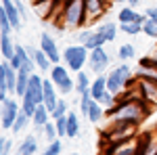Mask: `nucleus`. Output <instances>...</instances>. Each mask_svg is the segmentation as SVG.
<instances>
[{
	"label": "nucleus",
	"instance_id": "nucleus-16",
	"mask_svg": "<svg viewBox=\"0 0 157 155\" xmlns=\"http://www.w3.org/2000/svg\"><path fill=\"white\" fill-rule=\"evenodd\" d=\"M27 50H29V55L36 61V67H40L42 72H50V69H52V61L48 59V55H46L42 48H32L27 44Z\"/></svg>",
	"mask_w": 157,
	"mask_h": 155
},
{
	"label": "nucleus",
	"instance_id": "nucleus-37",
	"mask_svg": "<svg viewBox=\"0 0 157 155\" xmlns=\"http://www.w3.org/2000/svg\"><path fill=\"white\" fill-rule=\"evenodd\" d=\"M55 124H57V132H59V138H61V136H67V115H63V118L55 119Z\"/></svg>",
	"mask_w": 157,
	"mask_h": 155
},
{
	"label": "nucleus",
	"instance_id": "nucleus-29",
	"mask_svg": "<svg viewBox=\"0 0 157 155\" xmlns=\"http://www.w3.org/2000/svg\"><path fill=\"white\" fill-rule=\"evenodd\" d=\"M29 115L25 113V111H19V115H17V119H15V126H13V132L15 134H19V132L25 130V126H27V122H29Z\"/></svg>",
	"mask_w": 157,
	"mask_h": 155
},
{
	"label": "nucleus",
	"instance_id": "nucleus-14",
	"mask_svg": "<svg viewBox=\"0 0 157 155\" xmlns=\"http://www.w3.org/2000/svg\"><path fill=\"white\" fill-rule=\"evenodd\" d=\"M27 99H32L34 103H44V80L36 76V73H32V80H29V88H27V92H25Z\"/></svg>",
	"mask_w": 157,
	"mask_h": 155
},
{
	"label": "nucleus",
	"instance_id": "nucleus-35",
	"mask_svg": "<svg viewBox=\"0 0 157 155\" xmlns=\"http://www.w3.org/2000/svg\"><path fill=\"white\" fill-rule=\"evenodd\" d=\"M36 107H38V103H34L32 99H27V96H23V99H21V111H25V113H27L29 118L34 115Z\"/></svg>",
	"mask_w": 157,
	"mask_h": 155
},
{
	"label": "nucleus",
	"instance_id": "nucleus-36",
	"mask_svg": "<svg viewBox=\"0 0 157 155\" xmlns=\"http://www.w3.org/2000/svg\"><path fill=\"white\" fill-rule=\"evenodd\" d=\"M61 149H63V145H61V138H57V141H52V143L42 151V155H59Z\"/></svg>",
	"mask_w": 157,
	"mask_h": 155
},
{
	"label": "nucleus",
	"instance_id": "nucleus-26",
	"mask_svg": "<svg viewBox=\"0 0 157 155\" xmlns=\"http://www.w3.org/2000/svg\"><path fill=\"white\" fill-rule=\"evenodd\" d=\"M97 29L101 32V34H103V36H105V40H107V42H113V40H115V36H117V25L111 23V21H105V23H101Z\"/></svg>",
	"mask_w": 157,
	"mask_h": 155
},
{
	"label": "nucleus",
	"instance_id": "nucleus-31",
	"mask_svg": "<svg viewBox=\"0 0 157 155\" xmlns=\"http://www.w3.org/2000/svg\"><path fill=\"white\" fill-rule=\"evenodd\" d=\"M117 57H120L121 61H130L136 57V50H134L132 44H121L120 50H117Z\"/></svg>",
	"mask_w": 157,
	"mask_h": 155
},
{
	"label": "nucleus",
	"instance_id": "nucleus-11",
	"mask_svg": "<svg viewBox=\"0 0 157 155\" xmlns=\"http://www.w3.org/2000/svg\"><path fill=\"white\" fill-rule=\"evenodd\" d=\"M19 111H21V109L17 105V101H13V99H6V101L2 103V130H13Z\"/></svg>",
	"mask_w": 157,
	"mask_h": 155
},
{
	"label": "nucleus",
	"instance_id": "nucleus-38",
	"mask_svg": "<svg viewBox=\"0 0 157 155\" xmlns=\"http://www.w3.org/2000/svg\"><path fill=\"white\" fill-rule=\"evenodd\" d=\"M11 147H13L11 138H6V136L0 138V155H9V153H11Z\"/></svg>",
	"mask_w": 157,
	"mask_h": 155
},
{
	"label": "nucleus",
	"instance_id": "nucleus-13",
	"mask_svg": "<svg viewBox=\"0 0 157 155\" xmlns=\"http://www.w3.org/2000/svg\"><path fill=\"white\" fill-rule=\"evenodd\" d=\"M40 48L48 55V59L52 63H59L63 59V52H59V46H57V42H55V38L50 36V34H42L40 36Z\"/></svg>",
	"mask_w": 157,
	"mask_h": 155
},
{
	"label": "nucleus",
	"instance_id": "nucleus-1",
	"mask_svg": "<svg viewBox=\"0 0 157 155\" xmlns=\"http://www.w3.org/2000/svg\"><path fill=\"white\" fill-rule=\"evenodd\" d=\"M57 27H63L65 32L67 29H78L86 25V4L84 0H65L63 6H61L59 15L55 19Z\"/></svg>",
	"mask_w": 157,
	"mask_h": 155
},
{
	"label": "nucleus",
	"instance_id": "nucleus-27",
	"mask_svg": "<svg viewBox=\"0 0 157 155\" xmlns=\"http://www.w3.org/2000/svg\"><path fill=\"white\" fill-rule=\"evenodd\" d=\"M38 151V141L36 136H25V141L19 147V155H34Z\"/></svg>",
	"mask_w": 157,
	"mask_h": 155
},
{
	"label": "nucleus",
	"instance_id": "nucleus-17",
	"mask_svg": "<svg viewBox=\"0 0 157 155\" xmlns=\"http://www.w3.org/2000/svg\"><path fill=\"white\" fill-rule=\"evenodd\" d=\"M107 76H97V80H92V86H90V95H92V99L94 101H103V96L107 95Z\"/></svg>",
	"mask_w": 157,
	"mask_h": 155
},
{
	"label": "nucleus",
	"instance_id": "nucleus-21",
	"mask_svg": "<svg viewBox=\"0 0 157 155\" xmlns=\"http://www.w3.org/2000/svg\"><path fill=\"white\" fill-rule=\"evenodd\" d=\"M153 136H155V132H143V134H138V145H136V153L134 155H149Z\"/></svg>",
	"mask_w": 157,
	"mask_h": 155
},
{
	"label": "nucleus",
	"instance_id": "nucleus-40",
	"mask_svg": "<svg viewBox=\"0 0 157 155\" xmlns=\"http://www.w3.org/2000/svg\"><path fill=\"white\" fill-rule=\"evenodd\" d=\"M145 15H147V17H155V19H157V6H151V9H147Z\"/></svg>",
	"mask_w": 157,
	"mask_h": 155
},
{
	"label": "nucleus",
	"instance_id": "nucleus-9",
	"mask_svg": "<svg viewBox=\"0 0 157 155\" xmlns=\"http://www.w3.org/2000/svg\"><path fill=\"white\" fill-rule=\"evenodd\" d=\"M132 84L136 88V92L143 96L147 103H151L155 107L157 105V82H151V80H145V78H136Z\"/></svg>",
	"mask_w": 157,
	"mask_h": 155
},
{
	"label": "nucleus",
	"instance_id": "nucleus-18",
	"mask_svg": "<svg viewBox=\"0 0 157 155\" xmlns=\"http://www.w3.org/2000/svg\"><path fill=\"white\" fill-rule=\"evenodd\" d=\"M117 19H120V23H132V21H136V23H143L147 19V15H140V13L134 11V6H124L120 13H117Z\"/></svg>",
	"mask_w": 157,
	"mask_h": 155
},
{
	"label": "nucleus",
	"instance_id": "nucleus-20",
	"mask_svg": "<svg viewBox=\"0 0 157 155\" xmlns=\"http://www.w3.org/2000/svg\"><path fill=\"white\" fill-rule=\"evenodd\" d=\"M50 119H52L50 118V109L46 107L44 103H40L36 107V111H34V115H32V122L36 124L38 128H44V124H48Z\"/></svg>",
	"mask_w": 157,
	"mask_h": 155
},
{
	"label": "nucleus",
	"instance_id": "nucleus-12",
	"mask_svg": "<svg viewBox=\"0 0 157 155\" xmlns=\"http://www.w3.org/2000/svg\"><path fill=\"white\" fill-rule=\"evenodd\" d=\"M84 4H86V23H97L107 9V0H84Z\"/></svg>",
	"mask_w": 157,
	"mask_h": 155
},
{
	"label": "nucleus",
	"instance_id": "nucleus-19",
	"mask_svg": "<svg viewBox=\"0 0 157 155\" xmlns=\"http://www.w3.org/2000/svg\"><path fill=\"white\" fill-rule=\"evenodd\" d=\"M29 80H32V72H27V69H19L17 72V90H15V96L23 99L27 88H29Z\"/></svg>",
	"mask_w": 157,
	"mask_h": 155
},
{
	"label": "nucleus",
	"instance_id": "nucleus-32",
	"mask_svg": "<svg viewBox=\"0 0 157 155\" xmlns=\"http://www.w3.org/2000/svg\"><path fill=\"white\" fill-rule=\"evenodd\" d=\"M44 136H46L48 143H52V141L59 138V132H57V124H55V119L48 122V124H44Z\"/></svg>",
	"mask_w": 157,
	"mask_h": 155
},
{
	"label": "nucleus",
	"instance_id": "nucleus-22",
	"mask_svg": "<svg viewBox=\"0 0 157 155\" xmlns=\"http://www.w3.org/2000/svg\"><path fill=\"white\" fill-rule=\"evenodd\" d=\"M0 52L6 61H11L15 57V42L11 40V34H2L0 36Z\"/></svg>",
	"mask_w": 157,
	"mask_h": 155
},
{
	"label": "nucleus",
	"instance_id": "nucleus-28",
	"mask_svg": "<svg viewBox=\"0 0 157 155\" xmlns=\"http://www.w3.org/2000/svg\"><path fill=\"white\" fill-rule=\"evenodd\" d=\"M143 34L157 40V19L155 17H147L145 21H143Z\"/></svg>",
	"mask_w": 157,
	"mask_h": 155
},
{
	"label": "nucleus",
	"instance_id": "nucleus-6",
	"mask_svg": "<svg viewBox=\"0 0 157 155\" xmlns=\"http://www.w3.org/2000/svg\"><path fill=\"white\" fill-rule=\"evenodd\" d=\"M136 145H138V134L134 138H128V141L101 145V155H134L136 153Z\"/></svg>",
	"mask_w": 157,
	"mask_h": 155
},
{
	"label": "nucleus",
	"instance_id": "nucleus-3",
	"mask_svg": "<svg viewBox=\"0 0 157 155\" xmlns=\"http://www.w3.org/2000/svg\"><path fill=\"white\" fill-rule=\"evenodd\" d=\"M132 82V69L126 61H121V65L113 67L107 76V88L109 92H113L115 96H120Z\"/></svg>",
	"mask_w": 157,
	"mask_h": 155
},
{
	"label": "nucleus",
	"instance_id": "nucleus-4",
	"mask_svg": "<svg viewBox=\"0 0 157 155\" xmlns=\"http://www.w3.org/2000/svg\"><path fill=\"white\" fill-rule=\"evenodd\" d=\"M88 57H90V50H88L84 44H73V46H67L63 50V61H65V65L75 73L82 72L84 65H88Z\"/></svg>",
	"mask_w": 157,
	"mask_h": 155
},
{
	"label": "nucleus",
	"instance_id": "nucleus-10",
	"mask_svg": "<svg viewBox=\"0 0 157 155\" xmlns=\"http://www.w3.org/2000/svg\"><path fill=\"white\" fill-rule=\"evenodd\" d=\"M78 42H80V44H84L88 50H94V48L105 46V44H107L105 36L98 32L97 27H94V29H82V32L78 34Z\"/></svg>",
	"mask_w": 157,
	"mask_h": 155
},
{
	"label": "nucleus",
	"instance_id": "nucleus-5",
	"mask_svg": "<svg viewBox=\"0 0 157 155\" xmlns=\"http://www.w3.org/2000/svg\"><path fill=\"white\" fill-rule=\"evenodd\" d=\"M69 72L71 69L67 65H59V63H55L52 69H50V80H52V84L57 86V90L61 95H69V92L75 90V80H71Z\"/></svg>",
	"mask_w": 157,
	"mask_h": 155
},
{
	"label": "nucleus",
	"instance_id": "nucleus-8",
	"mask_svg": "<svg viewBox=\"0 0 157 155\" xmlns=\"http://www.w3.org/2000/svg\"><path fill=\"white\" fill-rule=\"evenodd\" d=\"M109 63H111V57H109V52L105 50L103 46L94 48V50H90V57H88V65H90V69L101 76V73L107 72Z\"/></svg>",
	"mask_w": 157,
	"mask_h": 155
},
{
	"label": "nucleus",
	"instance_id": "nucleus-41",
	"mask_svg": "<svg viewBox=\"0 0 157 155\" xmlns=\"http://www.w3.org/2000/svg\"><path fill=\"white\" fill-rule=\"evenodd\" d=\"M151 57H153V59H155V61H157V46H155V48H153V52H151Z\"/></svg>",
	"mask_w": 157,
	"mask_h": 155
},
{
	"label": "nucleus",
	"instance_id": "nucleus-24",
	"mask_svg": "<svg viewBox=\"0 0 157 155\" xmlns=\"http://www.w3.org/2000/svg\"><path fill=\"white\" fill-rule=\"evenodd\" d=\"M86 118L90 119L92 124H98L101 119L105 118V111H103V105H101L98 101H94V99H92L90 107H88V111H86Z\"/></svg>",
	"mask_w": 157,
	"mask_h": 155
},
{
	"label": "nucleus",
	"instance_id": "nucleus-30",
	"mask_svg": "<svg viewBox=\"0 0 157 155\" xmlns=\"http://www.w3.org/2000/svg\"><path fill=\"white\" fill-rule=\"evenodd\" d=\"M120 29L124 34H128V36H136V34L143 32V23H136V21H132V23H120Z\"/></svg>",
	"mask_w": 157,
	"mask_h": 155
},
{
	"label": "nucleus",
	"instance_id": "nucleus-39",
	"mask_svg": "<svg viewBox=\"0 0 157 155\" xmlns=\"http://www.w3.org/2000/svg\"><path fill=\"white\" fill-rule=\"evenodd\" d=\"M9 63H11V65L15 67V69H17V72H19V69H23V61H21V57H19L17 52H15V57H13Z\"/></svg>",
	"mask_w": 157,
	"mask_h": 155
},
{
	"label": "nucleus",
	"instance_id": "nucleus-43",
	"mask_svg": "<svg viewBox=\"0 0 157 155\" xmlns=\"http://www.w3.org/2000/svg\"><path fill=\"white\" fill-rule=\"evenodd\" d=\"M17 155H19V153H17Z\"/></svg>",
	"mask_w": 157,
	"mask_h": 155
},
{
	"label": "nucleus",
	"instance_id": "nucleus-34",
	"mask_svg": "<svg viewBox=\"0 0 157 155\" xmlns=\"http://www.w3.org/2000/svg\"><path fill=\"white\" fill-rule=\"evenodd\" d=\"M11 29H15V27H13L9 15L2 11V6H0V32H2V34H11Z\"/></svg>",
	"mask_w": 157,
	"mask_h": 155
},
{
	"label": "nucleus",
	"instance_id": "nucleus-7",
	"mask_svg": "<svg viewBox=\"0 0 157 155\" xmlns=\"http://www.w3.org/2000/svg\"><path fill=\"white\" fill-rule=\"evenodd\" d=\"M0 90H4L9 95H15V90H17V69L6 59L0 63Z\"/></svg>",
	"mask_w": 157,
	"mask_h": 155
},
{
	"label": "nucleus",
	"instance_id": "nucleus-15",
	"mask_svg": "<svg viewBox=\"0 0 157 155\" xmlns=\"http://www.w3.org/2000/svg\"><path fill=\"white\" fill-rule=\"evenodd\" d=\"M0 2H2V11L9 15L13 27H15V29H19V27L23 25V15H21V11H19L17 2H15V0H0Z\"/></svg>",
	"mask_w": 157,
	"mask_h": 155
},
{
	"label": "nucleus",
	"instance_id": "nucleus-25",
	"mask_svg": "<svg viewBox=\"0 0 157 155\" xmlns=\"http://www.w3.org/2000/svg\"><path fill=\"white\" fill-rule=\"evenodd\" d=\"M80 134V119L75 115V111H67V136L75 138Z\"/></svg>",
	"mask_w": 157,
	"mask_h": 155
},
{
	"label": "nucleus",
	"instance_id": "nucleus-33",
	"mask_svg": "<svg viewBox=\"0 0 157 155\" xmlns=\"http://www.w3.org/2000/svg\"><path fill=\"white\" fill-rule=\"evenodd\" d=\"M63 115H67V103H65V99H59V103L55 105V109L50 111V118L52 119H59Z\"/></svg>",
	"mask_w": 157,
	"mask_h": 155
},
{
	"label": "nucleus",
	"instance_id": "nucleus-2",
	"mask_svg": "<svg viewBox=\"0 0 157 155\" xmlns=\"http://www.w3.org/2000/svg\"><path fill=\"white\" fill-rule=\"evenodd\" d=\"M138 124L136 122H126V119H111L105 130H101V145L109 143H120V141H128L138 134Z\"/></svg>",
	"mask_w": 157,
	"mask_h": 155
},
{
	"label": "nucleus",
	"instance_id": "nucleus-23",
	"mask_svg": "<svg viewBox=\"0 0 157 155\" xmlns=\"http://www.w3.org/2000/svg\"><path fill=\"white\" fill-rule=\"evenodd\" d=\"M90 78H88V73L82 69V72L75 73V95H84V92H90Z\"/></svg>",
	"mask_w": 157,
	"mask_h": 155
},
{
	"label": "nucleus",
	"instance_id": "nucleus-42",
	"mask_svg": "<svg viewBox=\"0 0 157 155\" xmlns=\"http://www.w3.org/2000/svg\"><path fill=\"white\" fill-rule=\"evenodd\" d=\"M69 155H80V153H69Z\"/></svg>",
	"mask_w": 157,
	"mask_h": 155
}]
</instances>
